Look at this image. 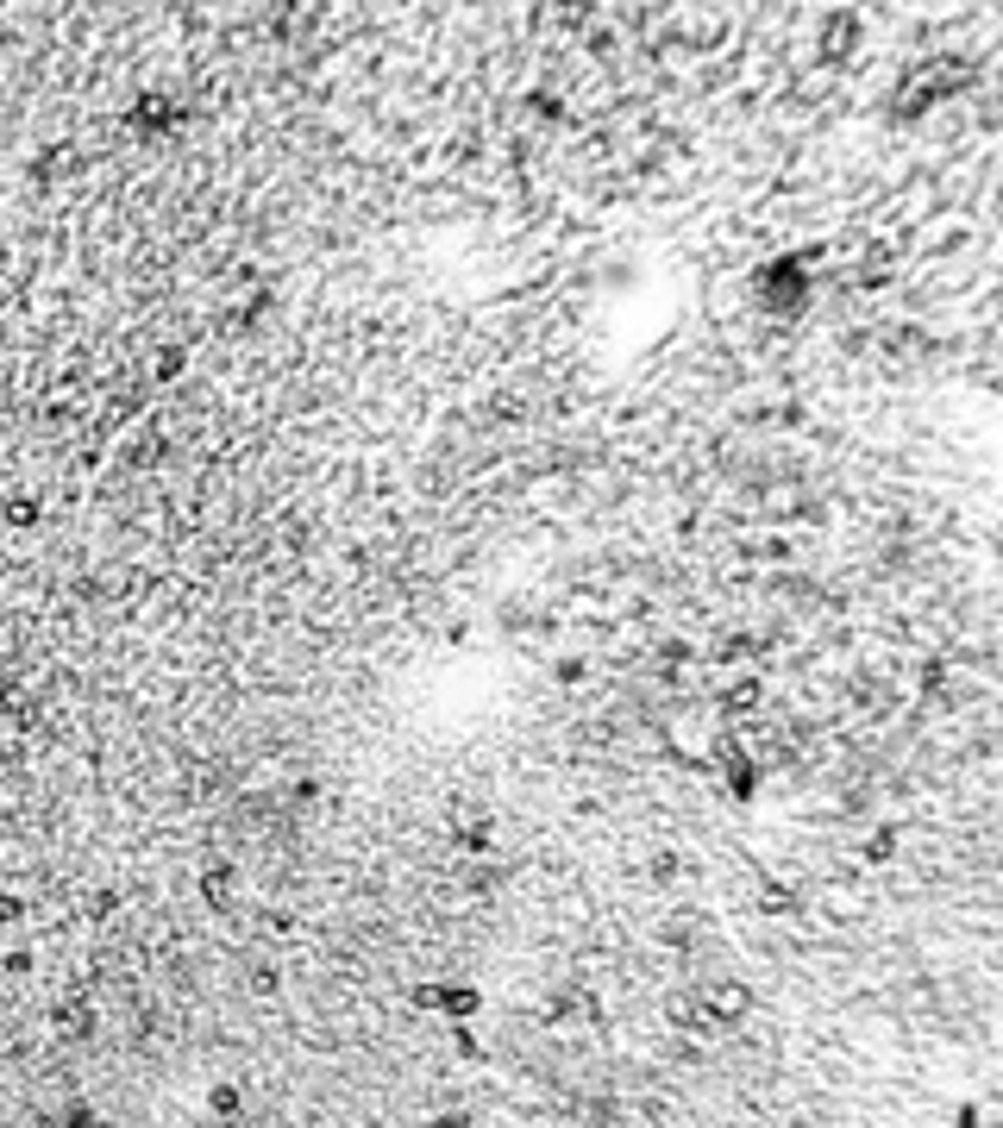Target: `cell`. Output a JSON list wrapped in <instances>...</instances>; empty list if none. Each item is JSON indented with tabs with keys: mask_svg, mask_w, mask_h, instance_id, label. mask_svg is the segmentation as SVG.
<instances>
[{
	"mask_svg": "<svg viewBox=\"0 0 1003 1128\" xmlns=\"http://www.w3.org/2000/svg\"><path fill=\"white\" fill-rule=\"evenodd\" d=\"M859 44V19H828L822 26V57H847Z\"/></svg>",
	"mask_w": 1003,
	"mask_h": 1128,
	"instance_id": "cell-1",
	"label": "cell"
}]
</instances>
